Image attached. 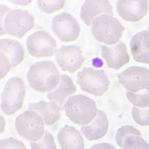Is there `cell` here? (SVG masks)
Masks as SVG:
<instances>
[{
    "instance_id": "1",
    "label": "cell",
    "mask_w": 149,
    "mask_h": 149,
    "mask_svg": "<svg viewBox=\"0 0 149 149\" xmlns=\"http://www.w3.org/2000/svg\"><path fill=\"white\" fill-rule=\"evenodd\" d=\"M60 79L57 66L52 61L35 63L27 72L29 85L39 93H49L54 90L59 84Z\"/></svg>"
},
{
    "instance_id": "2",
    "label": "cell",
    "mask_w": 149,
    "mask_h": 149,
    "mask_svg": "<svg viewBox=\"0 0 149 149\" xmlns=\"http://www.w3.org/2000/svg\"><path fill=\"white\" fill-rule=\"evenodd\" d=\"M63 109L72 123L80 126L90 124L98 111L96 102L84 95H73L69 97Z\"/></svg>"
},
{
    "instance_id": "3",
    "label": "cell",
    "mask_w": 149,
    "mask_h": 149,
    "mask_svg": "<svg viewBox=\"0 0 149 149\" xmlns=\"http://www.w3.org/2000/svg\"><path fill=\"white\" fill-rule=\"evenodd\" d=\"M125 29L120 22L112 15H102L94 20L91 31L98 42L113 46L120 42Z\"/></svg>"
},
{
    "instance_id": "4",
    "label": "cell",
    "mask_w": 149,
    "mask_h": 149,
    "mask_svg": "<svg viewBox=\"0 0 149 149\" xmlns=\"http://www.w3.org/2000/svg\"><path fill=\"white\" fill-rule=\"evenodd\" d=\"M26 96L24 80L20 77L9 79L1 93V110L6 115L15 114L23 105Z\"/></svg>"
},
{
    "instance_id": "5",
    "label": "cell",
    "mask_w": 149,
    "mask_h": 149,
    "mask_svg": "<svg viewBox=\"0 0 149 149\" xmlns=\"http://www.w3.org/2000/svg\"><path fill=\"white\" fill-rule=\"evenodd\" d=\"M35 18L27 10L13 9L1 24V36L10 35L22 38L35 27Z\"/></svg>"
},
{
    "instance_id": "6",
    "label": "cell",
    "mask_w": 149,
    "mask_h": 149,
    "mask_svg": "<svg viewBox=\"0 0 149 149\" xmlns=\"http://www.w3.org/2000/svg\"><path fill=\"white\" fill-rule=\"evenodd\" d=\"M43 118L34 111H25L15 119V127L19 136L31 142L41 139L46 133Z\"/></svg>"
},
{
    "instance_id": "7",
    "label": "cell",
    "mask_w": 149,
    "mask_h": 149,
    "mask_svg": "<svg viewBox=\"0 0 149 149\" xmlns=\"http://www.w3.org/2000/svg\"><path fill=\"white\" fill-rule=\"evenodd\" d=\"M77 83L86 93L101 97L109 88L110 80L104 71L84 67L77 74Z\"/></svg>"
},
{
    "instance_id": "8",
    "label": "cell",
    "mask_w": 149,
    "mask_h": 149,
    "mask_svg": "<svg viewBox=\"0 0 149 149\" xmlns=\"http://www.w3.org/2000/svg\"><path fill=\"white\" fill-rule=\"evenodd\" d=\"M27 49L36 58H50L57 50V42L48 32L38 31L27 39Z\"/></svg>"
},
{
    "instance_id": "9",
    "label": "cell",
    "mask_w": 149,
    "mask_h": 149,
    "mask_svg": "<svg viewBox=\"0 0 149 149\" xmlns=\"http://www.w3.org/2000/svg\"><path fill=\"white\" fill-rule=\"evenodd\" d=\"M52 31L63 42H74L80 35V26L69 13H62L54 17Z\"/></svg>"
},
{
    "instance_id": "10",
    "label": "cell",
    "mask_w": 149,
    "mask_h": 149,
    "mask_svg": "<svg viewBox=\"0 0 149 149\" xmlns=\"http://www.w3.org/2000/svg\"><path fill=\"white\" fill-rule=\"evenodd\" d=\"M119 83L127 91L138 93L149 88V70L145 67L131 66L118 76Z\"/></svg>"
},
{
    "instance_id": "11",
    "label": "cell",
    "mask_w": 149,
    "mask_h": 149,
    "mask_svg": "<svg viewBox=\"0 0 149 149\" xmlns=\"http://www.w3.org/2000/svg\"><path fill=\"white\" fill-rule=\"evenodd\" d=\"M55 60L63 72L74 73L81 69L84 63L83 51L77 46H63L57 48Z\"/></svg>"
},
{
    "instance_id": "12",
    "label": "cell",
    "mask_w": 149,
    "mask_h": 149,
    "mask_svg": "<svg viewBox=\"0 0 149 149\" xmlns=\"http://www.w3.org/2000/svg\"><path fill=\"white\" fill-rule=\"evenodd\" d=\"M101 56L105 61L107 66L113 70H120L130 62L126 44L121 41L113 46L102 45Z\"/></svg>"
},
{
    "instance_id": "13",
    "label": "cell",
    "mask_w": 149,
    "mask_h": 149,
    "mask_svg": "<svg viewBox=\"0 0 149 149\" xmlns=\"http://www.w3.org/2000/svg\"><path fill=\"white\" fill-rule=\"evenodd\" d=\"M118 15L126 22H137L141 21L148 13V1L120 0L116 5Z\"/></svg>"
},
{
    "instance_id": "14",
    "label": "cell",
    "mask_w": 149,
    "mask_h": 149,
    "mask_svg": "<svg viewBox=\"0 0 149 149\" xmlns=\"http://www.w3.org/2000/svg\"><path fill=\"white\" fill-rule=\"evenodd\" d=\"M113 13V6L110 1H85L80 10V18L87 26H91L94 20L102 15Z\"/></svg>"
},
{
    "instance_id": "15",
    "label": "cell",
    "mask_w": 149,
    "mask_h": 149,
    "mask_svg": "<svg viewBox=\"0 0 149 149\" xmlns=\"http://www.w3.org/2000/svg\"><path fill=\"white\" fill-rule=\"evenodd\" d=\"M109 128V120L105 113L97 111V114L92 123L87 126H81V133L89 141L98 140L105 136Z\"/></svg>"
},
{
    "instance_id": "16",
    "label": "cell",
    "mask_w": 149,
    "mask_h": 149,
    "mask_svg": "<svg viewBox=\"0 0 149 149\" xmlns=\"http://www.w3.org/2000/svg\"><path fill=\"white\" fill-rule=\"evenodd\" d=\"M130 47L135 61L140 63H149V30L135 34L130 42Z\"/></svg>"
},
{
    "instance_id": "17",
    "label": "cell",
    "mask_w": 149,
    "mask_h": 149,
    "mask_svg": "<svg viewBox=\"0 0 149 149\" xmlns=\"http://www.w3.org/2000/svg\"><path fill=\"white\" fill-rule=\"evenodd\" d=\"M29 109L34 111L41 116L47 126L56 124L61 118L62 107L56 102L39 101L33 104H29Z\"/></svg>"
},
{
    "instance_id": "18",
    "label": "cell",
    "mask_w": 149,
    "mask_h": 149,
    "mask_svg": "<svg viewBox=\"0 0 149 149\" xmlns=\"http://www.w3.org/2000/svg\"><path fill=\"white\" fill-rule=\"evenodd\" d=\"M61 149H85L82 133L72 126H63L57 133Z\"/></svg>"
},
{
    "instance_id": "19",
    "label": "cell",
    "mask_w": 149,
    "mask_h": 149,
    "mask_svg": "<svg viewBox=\"0 0 149 149\" xmlns=\"http://www.w3.org/2000/svg\"><path fill=\"white\" fill-rule=\"evenodd\" d=\"M77 91V88L73 82V80L65 74L61 75V79L57 87L47 93V99L53 102H56L61 107L67 101L69 97L73 96Z\"/></svg>"
},
{
    "instance_id": "20",
    "label": "cell",
    "mask_w": 149,
    "mask_h": 149,
    "mask_svg": "<svg viewBox=\"0 0 149 149\" xmlns=\"http://www.w3.org/2000/svg\"><path fill=\"white\" fill-rule=\"evenodd\" d=\"M1 53L9 58L12 66L16 67L22 63L25 57V51L20 42L11 38H3L0 41Z\"/></svg>"
},
{
    "instance_id": "21",
    "label": "cell",
    "mask_w": 149,
    "mask_h": 149,
    "mask_svg": "<svg viewBox=\"0 0 149 149\" xmlns=\"http://www.w3.org/2000/svg\"><path fill=\"white\" fill-rule=\"evenodd\" d=\"M126 97L129 102L132 104L135 107L149 108V88L138 93L127 91Z\"/></svg>"
},
{
    "instance_id": "22",
    "label": "cell",
    "mask_w": 149,
    "mask_h": 149,
    "mask_svg": "<svg viewBox=\"0 0 149 149\" xmlns=\"http://www.w3.org/2000/svg\"><path fill=\"white\" fill-rule=\"evenodd\" d=\"M130 136H141L140 131L133 126L125 125L118 129L115 135V141L120 147H123L124 140Z\"/></svg>"
},
{
    "instance_id": "23",
    "label": "cell",
    "mask_w": 149,
    "mask_h": 149,
    "mask_svg": "<svg viewBox=\"0 0 149 149\" xmlns=\"http://www.w3.org/2000/svg\"><path fill=\"white\" fill-rule=\"evenodd\" d=\"M66 4L65 0H56V1H45V0H39L37 2L38 8L43 13L50 15L56 12L62 10Z\"/></svg>"
},
{
    "instance_id": "24",
    "label": "cell",
    "mask_w": 149,
    "mask_h": 149,
    "mask_svg": "<svg viewBox=\"0 0 149 149\" xmlns=\"http://www.w3.org/2000/svg\"><path fill=\"white\" fill-rule=\"evenodd\" d=\"M123 149H149V144L141 136L128 137L121 147Z\"/></svg>"
},
{
    "instance_id": "25",
    "label": "cell",
    "mask_w": 149,
    "mask_h": 149,
    "mask_svg": "<svg viewBox=\"0 0 149 149\" xmlns=\"http://www.w3.org/2000/svg\"><path fill=\"white\" fill-rule=\"evenodd\" d=\"M132 118L136 123L143 127L149 126V108L132 107Z\"/></svg>"
},
{
    "instance_id": "26",
    "label": "cell",
    "mask_w": 149,
    "mask_h": 149,
    "mask_svg": "<svg viewBox=\"0 0 149 149\" xmlns=\"http://www.w3.org/2000/svg\"><path fill=\"white\" fill-rule=\"evenodd\" d=\"M31 149H57L56 141L53 136L46 131L44 137L37 142H31Z\"/></svg>"
},
{
    "instance_id": "27",
    "label": "cell",
    "mask_w": 149,
    "mask_h": 149,
    "mask_svg": "<svg viewBox=\"0 0 149 149\" xmlns=\"http://www.w3.org/2000/svg\"><path fill=\"white\" fill-rule=\"evenodd\" d=\"M0 149H27V147L15 138H7L0 141Z\"/></svg>"
},
{
    "instance_id": "28",
    "label": "cell",
    "mask_w": 149,
    "mask_h": 149,
    "mask_svg": "<svg viewBox=\"0 0 149 149\" xmlns=\"http://www.w3.org/2000/svg\"><path fill=\"white\" fill-rule=\"evenodd\" d=\"M12 67L13 66L9 58L5 54L1 53V75H0V79H3L8 74Z\"/></svg>"
},
{
    "instance_id": "29",
    "label": "cell",
    "mask_w": 149,
    "mask_h": 149,
    "mask_svg": "<svg viewBox=\"0 0 149 149\" xmlns=\"http://www.w3.org/2000/svg\"><path fill=\"white\" fill-rule=\"evenodd\" d=\"M89 149H116V148L109 143H99L92 146Z\"/></svg>"
},
{
    "instance_id": "30",
    "label": "cell",
    "mask_w": 149,
    "mask_h": 149,
    "mask_svg": "<svg viewBox=\"0 0 149 149\" xmlns=\"http://www.w3.org/2000/svg\"><path fill=\"white\" fill-rule=\"evenodd\" d=\"M0 8H1V20H0V21H1V24H3L6 17L7 16L8 13L11 12V8H9L6 5H1V7H0Z\"/></svg>"
},
{
    "instance_id": "31",
    "label": "cell",
    "mask_w": 149,
    "mask_h": 149,
    "mask_svg": "<svg viewBox=\"0 0 149 149\" xmlns=\"http://www.w3.org/2000/svg\"><path fill=\"white\" fill-rule=\"evenodd\" d=\"M10 3L13 4V5L23 6H28L30 4H31L32 1H31V0H26V1H25V0H11Z\"/></svg>"
},
{
    "instance_id": "32",
    "label": "cell",
    "mask_w": 149,
    "mask_h": 149,
    "mask_svg": "<svg viewBox=\"0 0 149 149\" xmlns=\"http://www.w3.org/2000/svg\"><path fill=\"white\" fill-rule=\"evenodd\" d=\"M0 119H1V134H3V132L5 131V129H6V120L3 116L0 117Z\"/></svg>"
}]
</instances>
